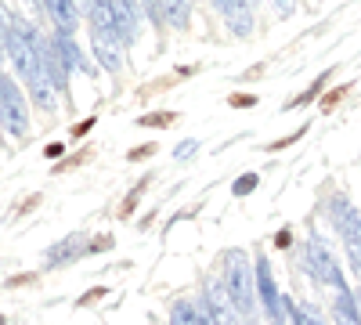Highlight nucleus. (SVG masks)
I'll list each match as a JSON object with an SVG mask.
<instances>
[{
	"label": "nucleus",
	"instance_id": "f257e3e1",
	"mask_svg": "<svg viewBox=\"0 0 361 325\" xmlns=\"http://www.w3.org/2000/svg\"><path fill=\"white\" fill-rule=\"evenodd\" d=\"M4 51L8 58L15 62V73L25 80V87L33 91V102L44 105V109H54V87L51 80L44 76V66H40V54L33 47V40H29L22 29H18V18L4 8Z\"/></svg>",
	"mask_w": 361,
	"mask_h": 325
},
{
	"label": "nucleus",
	"instance_id": "f03ea898",
	"mask_svg": "<svg viewBox=\"0 0 361 325\" xmlns=\"http://www.w3.org/2000/svg\"><path fill=\"white\" fill-rule=\"evenodd\" d=\"M224 286H228V297L235 300L238 314H243L246 325H250L257 318L260 293H257V268H250V257L243 250H231L224 257Z\"/></svg>",
	"mask_w": 361,
	"mask_h": 325
},
{
	"label": "nucleus",
	"instance_id": "7ed1b4c3",
	"mask_svg": "<svg viewBox=\"0 0 361 325\" xmlns=\"http://www.w3.org/2000/svg\"><path fill=\"white\" fill-rule=\"evenodd\" d=\"M329 217H333L340 239H343V250L350 257V271L361 278V210H354L343 195H333L329 199Z\"/></svg>",
	"mask_w": 361,
	"mask_h": 325
},
{
	"label": "nucleus",
	"instance_id": "20e7f679",
	"mask_svg": "<svg viewBox=\"0 0 361 325\" xmlns=\"http://www.w3.org/2000/svg\"><path fill=\"white\" fill-rule=\"evenodd\" d=\"M304 264H307V271L318 278V282H325V286H333L336 293H347V286H343V271H340V264H336V257H333V250H329L318 235L314 239H307V246H304Z\"/></svg>",
	"mask_w": 361,
	"mask_h": 325
},
{
	"label": "nucleus",
	"instance_id": "39448f33",
	"mask_svg": "<svg viewBox=\"0 0 361 325\" xmlns=\"http://www.w3.org/2000/svg\"><path fill=\"white\" fill-rule=\"evenodd\" d=\"M257 293H260V307H264V318L271 325H286L289 318V307H286V297L275 286V271H271L267 257H257Z\"/></svg>",
	"mask_w": 361,
	"mask_h": 325
},
{
	"label": "nucleus",
	"instance_id": "423d86ee",
	"mask_svg": "<svg viewBox=\"0 0 361 325\" xmlns=\"http://www.w3.org/2000/svg\"><path fill=\"white\" fill-rule=\"evenodd\" d=\"M18 29H22L29 40H33V47H37V54H40V66H44V76L51 80V87H54V91H69V87H66V83H69V66H66L62 51L54 47V40H44L40 33H33V29L22 25V22H18Z\"/></svg>",
	"mask_w": 361,
	"mask_h": 325
},
{
	"label": "nucleus",
	"instance_id": "0eeeda50",
	"mask_svg": "<svg viewBox=\"0 0 361 325\" xmlns=\"http://www.w3.org/2000/svg\"><path fill=\"white\" fill-rule=\"evenodd\" d=\"M0 112H4V130L11 137H25L29 134V109H25V98L15 87L11 76L0 80Z\"/></svg>",
	"mask_w": 361,
	"mask_h": 325
},
{
	"label": "nucleus",
	"instance_id": "6e6552de",
	"mask_svg": "<svg viewBox=\"0 0 361 325\" xmlns=\"http://www.w3.org/2000/svg\"><path fill=\"white\" fill-rule=\"evenodd\" d=\"M206 304H209V311H214V321L217 325H246V318L238 314L235 300L228 297V286L224 282H214V286L206 289Z\"/></svg>",
	"mask_w": 361,
	"mask_h": 325
},
{
	"label": "nucleus",
	"instance_id": "1a4fd4ad",
	"mask_svg": "<svg viewBox=\"0 0 361 325\" xmlns=\"http://www.w3.org/2000/svg\"><path fill=\"white\" fill-rule=\"evenodd\" d=\"M94 54H98V62H102L109 73H119V69H123V44H119V40L94 37Z\"/></svg>",
	"mask_w": 361,
	"mask_h": 325
},
{
	"label": "nucleus",
	"instance_id": "9d476101",
	"mask_svg": "<svg viewBox=\"0 0 361 325\" xmlns=\"http://www.w3.org/2000/svg\"><path fill=\"white\" fill-rule=\"evenodd\" d=\"M47 15L54 18V25L62 29V33H73L76 29V4L73 0H44Z\"/></svg>",
	"mask_w": 361,
	"mask_h": 325
},
{
	"label": "nucleus",
	"instance_id": "9b49d317",
	"mask_svg": "<svg viewBox=\"0 0 361 325\" xmlns=\"http://www.w3.org/2000/svg\"><path fill=\"white\" fill-rule=\"evenodd\" d=\"M159 15H163L173 29H188V22H192V4H188V0H159Z\"/></svg>",
	"mask_w": 361,
	"mask_h": 325
},
{
	"label": "nucleus",
	"instance_id": "f8f14e48",
	"mask_svg": "<svg viewBox=\"0 0 361 325\" xmlns=\"http://www.w3.org/2000/svg\"><path fill=\"white\" fill-rule=\"evenodd\" d=\"M333 318H336V325H361V314H357V307H354V289L336 293Z\"/></svg>",
	"mask_w": 361,
	"mask_h": 325
},
{
	"label": "nucleus",
	"instance_id": "ddd939ff",
	"mask_svg": "<svg viewBox=\"0 0 361 325\" xmlns=\"http://www.w3.org/2000/svg\"><path fill=\"white\" fill-rule=\"evenodd\" d=\"M51 40H54L58 51H62V58H66V66H69V69H87L83 54H80V47H76V40H73V33H62V29H58Z\"/></svg>",
	"mask_w": 361,
	"mask_h": 325
},
{
	"label": "nucleus",
	"instance_id": "4468645a",
	"mask_svg": "<svg viewBox=\"0 0 361 325\" xmlns=\"http://www.w3.org/2000/svg\"><path fill=\"white\" fill-rule=\"evenodd\" d=\"M286 307H289V318H293V325H325V318H318V311L311 307V304H289L286 300Z\"/></svg>",
	"mask_w": 361,
	"mask_h": 325
},
{
	"label": "nucleus",
	"instance_id": "2eb2a0df",
	"mask_svg": "<svg viewBox=\"0 0 361 325\" xmlns=\"http://www.w3.org/2000/svg\"><path fill=\"white\" fill-rule=\"evenodd\" d=\"M83 250H87V243L76 235V239H66L62 246H54V250H51V260H54V264H62L66 257H80Z\"/></svg>",
	"mask_w": 361,
	"mask_h": 325
},
{
	"label": "nucleus",
	"instance_id": "dca6fc26",
	"mask_svg": "<svg viewBox=\"0 0 361 325\" xmlns=\"http://www.w3.org/2000/svg\"><path fill=\"white\" fill-rule=\"evenodd\" d=\"M170 325H195V321H192V304H188V300H177V304H173Z\"/></svg>",
	"mask_w": 361,
	"mask_h": 325
},
{
	"label": "nucleus",
	"instance_id": "f3484780",
	"mask_svg": "<svg viewBox=\"0 0 361 325\" xmlns=\"http://www.w3.org/2000/svg\"><path fill=\"white\" fill-rule=\"evenodd\" d=\"M192 321H195V325H217V321H214V311H209V304H206V297L192 304Z\"/></svg>",
	"mask_w": 361,
	"mask_h": 325
},
{
	"label": "nucleus",
	"instance_id": "a211bd4d",
	"mask_svg": "<svg viewBox=\"0 0 361 325\" xmlns=\"http://www.w3.org/2000/svg\"><path fill=\"white\" fill-rule=\"evenodd\" d=\"M271 4L279 8V15H289L293 11V0H271Z\"/></svg>",
	"mask_w": 361,
	"mask_h": 325
},
{
	"label": "nucleus",
	"instance_id": "6ab92c4d",
	"mask_svg": "<svg viewBox=\"0 0 361 325\" xmlns=\"http://www.w3.org/2000/svg\"><path fill=\"white\" fill-rule=\"evenodd\" d=\"M192 152H195V141H185V145L177 149V156H180V159H185V156H192Z\"/></svg>",
	"mask_w": 361,
	"mask_h": 325
},
{
	"label": "nucleus",
	"instance_id": "aec40b11",
	"mask_svg": "<svg viewBox=\"0 0 361 325\" xmlns=\"http://www.w3.org/2000/svg\"><path fill=\"white\" fill-rule=\"evenodd\" d=\"M253 185H257V181H253V177H246V181H238V185H235V192H238V195H243V192H250Z\"/></svg>",
	"mask_w": 361,
	"mask_h": 325
},
{
	"label": "nucleus",
	"instance_id": "412c9836",
	"mask_svg": "<svg viewBox=\"0 0 361 325\" xmlns=\"http://www.w3.org/2000/svg\"><path fill=\"white\" fill-rule=\"evenodd\" d=\"M354 307H357V314H361V289H354Z\"/></svg>",
	"mask_w": 361,
	"mask_h": 325
}]
</instances>
